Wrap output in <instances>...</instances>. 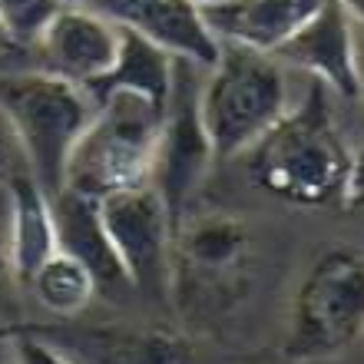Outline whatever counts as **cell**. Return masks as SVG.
<instances>
[{"label": "cell", "instance_id": "obj_1", "mask_svg": "<svg viewBox=\"0 0 364 364\" xmlns=\"http://www.w3.org/2000/svg\"><path fill=\"white\" fill-rule=\"evenodd\" d=\"M249 173L262 189L305 209L345 205L355 153L341 139L328 106V90L311 83L308 96L252 146Z\"/></svg>", "mask_w": 364, "mask_h": 364}, {"label": "cell", "instance_id": "obj_2", "mask_svg": "<svg viewBox=\"0 0 364 364\" xmlns=\"http://www.w3.org/2000/svg\"><path fill=\"white\" fill-rule=\"evenodd\" d=\"M0 113L17 133L30 176L53 196L63 189L67 163L77 139L96 113L93 96L50 70H4Z\"/></svg>", "mask_w": 364, "mask_h": 364}, {"label": "cell", "instance_id": "obj_3", "mask_svg": "<svg viewBox=\"0 0 364 364\" xmlns=\"http://www.w3.org/2000/svg\"><path fill=\"white\" fill-rule=\"evenodd\" d=\"M252 235L225 212L186 215L173 235L169 295L182 315L215 321L232 315L252 288Z\"/></svg>", "mask_w": 364, "mask_h": 364}, {"label": "cell", "instance_id": "obj_4", "mask_svg": "<svg viewBox=\"0 0 364 364\" xmlns=\"http://www.w3.org/2000/svg\"><path fill=\"white\" fill-rule=\"evenodd\" d=\"M288 113L282 63L269 53L222 43L199 87V116L215 159H239Z\"/></svg>", "mask_w": 364, "mask_h": 364}, {"label": "cell", "instance_id": "obj_5", "mask_svg": "<svg viewBox=\"0 0 364 364\" xmlns=\"http://www.w3.org/2000/svg\"><path fill=\"white\" fill-rule=\"evenodd\" d=\"M163 113L166 109L133 93L100 96L93 119L70 153L63 186L103 199L109 192L149 182Z\"/></svg>", "mask_w": 364, "mask_h": 364}, {"label": "cell", "instance_id": "obj_6", "mask_svg": "<svg viewBox=\"0 0 364 364\" xmlns=\"http://www.w3.org/2000/svg\"><path fill=\"white\" fill-rule=\"evenodd\" d=\"M364 335V255L331 249L311 265L291 301L285 355L325 361Z\"/></svg>", "mask_w": 364, "mask_h": 364}, {"label": "cell", "instance_id": "obj_7", "mask_svg": "<svg viewBox=\"0 0 364 364\" xmlns=\"http://www.w3.org/2000/svg\"><path fill=\"white\" fill-rule=\"evenodd\" d=\"M196 70L199 67L176 60L173 93H169V103H166L163 113L153 176H149L166 212H169L173 235L179 229V222L189 215L192 192L202 186L205 173H209V163L215 159L199 116V80H196Z\"/></svg>", "mask_w": 364, "mask_h": 364}, {"label": "cell", "instance_id": "obj_8", "mask_svg": "<svg viewBox=\"0 0 364 364\" xmlns=\"http://www.w3.org/2000/svg\"><path fill=\"white\" fill-rule=\"evenodd\" d=\"M100 202V219L109 235L126 282L143 291L169 295L173 269V222L153 182L109 192Z\"/></svg>", "mask_w": 364, "mask_h": 364}, {"label": "cell", "instance_id": "obj_9", "mask_svg": "<svg viewBox=\"0 0 364 364\" xmlns=\"http://www.w3.org/2000/svg\"><path fill=\"white\" fill-rule=\"evenodd\" d=\"M282 67H295L345 100L361 96V57L355 20L338 0H325L282 47L272 53Z\"/></svg>", "mask_w": 364, "mask_h": 364}, {"label": "cell", "instance_id": "obj_10", "mask_svg": "<svg viewBox=\"0 0 364 364\" xmlns=\"http://www.w3.org/2000/svg\"><path fill=\"white\" fill-rule=\"evenodd\" d=\"M87 7L182 63L209 70L219 60L222 43L212 37L202 7L192 0H90Z\"/></svg>", "mask_w": 364, "mask_h": 364}, {"label": "cell", "instance_id": "obj_11", "mask_svg": "<svg viewBox=\"0 0 364 364\" xmlns=\"http://www.w3.org/2000/svg\"><path fill=\"white\" fill-rule=\"evenodd\" d=\"M119 43L123 30L90 7H60L37 37L43 70L83 90L113 70Z\"/></svg>", "mask_w": 364, "mask_h": 364}, {"label": "cell", "instance_id": "obj_12", "mask_svg": "<svg viewBox=\"0 0 364 364\" xmlns=\"http://www.w3.org/2000/svg\"><path fill=\"white\" fill-rule=\"evenodd\" d=\"M325 0H215L202 7L212 37L229 47L275 53Z\"/></svg>", "mask_w": 364, "mask_h": 364}, {"label": "cell", "instance_id": "obj_13", "mask_svg": "<svg viewBox=\"0 0 364 364\" xmlns=\"http://www.w3.org/2000/svg\"><path fill=\"white\" fill-rule=\"evenodd\" d=\"M50 209H53L57 249L73 255L77 262H83V265L93 272L100 291H103V288L109 291V288L129 285L123 265H119L113 245H109V235H106V229H103L100 202L63 186L60 192L50 196Z\"/></svg>", "mask_w": 364, "mask_h": 364}, {"label": "cell", "instance_id": "obj_14", "mask_svg": "<svg viewBox=\"0 0 364 364\" xmlns=\"http://www.w3.org/2000/svg\"><path fill=\"white\" fill-rule=\"evenodd\" d=\"M7 196V245L10 275L27 282L43 262L57 252V229L50 196L30 173H20L4 186Z\"/></svg>", "mask_w": 364, "mask_h": 364}, {"label": "cell", "instance_id": "obj_15", "mask_svg": "<svg viewBox=\"0 0 364 364\" xmlns=\"http://www.w3.org/2000/svg\"><path fill=\"white\" fill-rule=\"evenodd\" d=\"M173 77L176 57H169L149 40L123 30V43H119V57H116L113 70L103 80H96L93 87H87V93L93 96V103L106 93H133L166 109L169 93H173Z\"/></svg>", "mask_w": 364, "mask_h": 364}, {"label": "cell", "instance_id": "obj_16", "mask_svg": "<svg viewBox=\"0 0 364 364\" xmlns=\"http://www.w3.org/2000/svg\"><path fill=\"white\" fill-rule=\"evenodd\" d=\"M100 364H189L186 338L163 328H103L90 335Z\"/></svg>", "mask_w": 364, "mask_h": 364}, {"label": "cell", "instance_id": "obj_17", "mask_svg": "<svg viewBox=\"0 0 364 364\" xmlns=\"http://www.w3.org/2000/svg\"><path fill=\"white\" fill-rule=\"evenodd\" d=\"M27 285L37 295L40 305L60 318H73L80 311H87V305L100 291L93 272L60 249L27 278Z\"/></svg>", "mask_w": 364, "mask_h": 364}, {"label": "cell", "instance_id": "obj_18", "mask_svg": "<svg viewBox=\"0 0 364 364\" xmlns=\"http://www.w3.org/2000/svg\"><path fill=\"white\" fill-rule=\"evenodd\" d=\"M60 7V0H0V27L10 43H37Z\"/></svg>", "mask_w": 364, "mask_h": 364}, {"label": "cell", "instance_id": "obj_19", "mask_svg": "<svg viewBox=\"0 0 364 364\" xmlns=\"http://www.w3.org/2000/svg\"><path fill=\"white\" fill-rule=\"evenodd\" d=\"M20 173H30L27 159H23V149H20V143H17L14 126L7 123V116L0 113V186H7V182Z\"/></svg>", "mask_w": 364, "mask_h": 364}, {"label": "cell", "instance_id": "obj_20", "mask_svg": "<svg viewBox=\"0 0 364 364\" xmlns=\"http://www.w3.org/2000/svg\"><path fill=\"white\" fill-rule=\"evenodd\" d=\"M10 348H14V361L17 364H73L67 355H60L53 345H47V341H40L33 335L14 338Z\"/></svg>", "mask_w": 364, "mask_h": 364}, {"label": "cell", "instance_id": "obj_21", "mask_svg": "<svg viewBox=\"0 0 364 364\" xmlns=\"http://www.w3.org/2000/svg\"><path fill=\"white\" fill-rule=\"evenodd\" d=\"M348 209L364 212V153L355 156V169H351V186H348Z\"/></svg>", "mask_w": 364, "mask_h": 364}, {"label": "cell", "instance_id": "obj_22", "mask_svg": "<svg viewBox=\"0 0 364 364\" xmlns=\"http://www.w3.org/2000/svg\"><path fill=\"white\" fill-rule=\"evenodd\" d=\"M10 275V245H7V199H4V215H0V278Z\"/></svg>", "mask_w": 364, "mask_h": 364}, {"label": "cell", "instance_id": "obj_23", "mask_svg": "<svg viewBox=\"0 0 364 364\" xmlns=\"http://www.w3.org/2000/svg\"><path fill=\"white\" fill-rule=\"evenodd\" d=\"M338 4L351 14V20H355V23H361V27H364V0H338Z\"/></svg>", "mask_w": 364, "mask_h": 364}, {"label": "cell", "instance_id": "obj_24", "mask_svg": "<svg viewBox=\"0 0 364 364\" xmlns=\"http://www.w3.org/2000/svg\"><path fill=\"white\" fill-rule=\"evenodd\" d=\"M14 361V348H10L7 338H0V364H10Z\"/></svg>", "mask_w": 364, "mask_h": 364}, {"label": "cell", "instance_id": "obj_25", "mask_svg": "<svg viewBox=\"0 0 364 364\" xmlns=\"http://www.w3.org/2000/svg\"><path fill=\"white\" fill-rule=\"evenodd\" d=\"M60 4H63V7H87L90 0H60Z\"/></svg>", "mask_w": 364, "mask_h": 364}, {"label": "cell", "instance_id": "obj_26", "mask_svg": "<svg viewBox=\"0 0 364 364\" xmlns=\"http://www.w3.org/2000/svg\"><path fill=\"white\" fill-rule=\"evenodd\" d=\"M0 47H14V43L7 40V33H4V27H0Z\"/></svg>", "mask_w": 364, "mask_h": 364}, {"label": "cell", "instance_id": "obj_27", "mask_svg": "<svg viewBox=\"0 0 364 364\" xmlns=\"http://www.w3.org/2000/svg\"><path fill=\"white\" fill-rule=\"evenodd\" d=\"M192 4H199V7H205V4H215V0H192Z\"/></svg>", "mask_w": 364, "mask_h": 364}, {"label": "cell", "instance_id": "obj_28", "mask_svg": "<svg viewBox=\"0 0 364 364\" xmlns=\"http://www.w3.org/2000/svg\"><path fill=\"white\" fill-rule=\"evenodd\" d=\"M361 96H364V83H361Z\"/></svg>", "mask_w": 364, "mask_h": 364}]
</instances>
